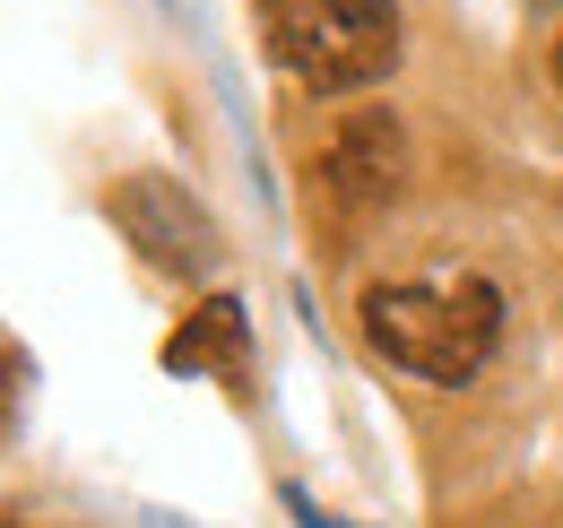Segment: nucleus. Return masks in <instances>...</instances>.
Wrapping results in <instances>:
<instances>
[{
	"mask_svg": "<svg viewBox=\"0 0 563 528\" xmlns=\"http://www.w3.org/2000/svg\"><path fill=\"white\" fill-rule=\"evenodd\" d=\"M355 330H364V346L382 364L460 391V382L486 373V355L503 346V286L494 277H442V286L399 277V286H364Z\"/></svg>",
	"mask_w": 563,
	"mask_h": 528,
	"instance_id": "nucleus-1",
	"label": "nucleus"
},
{
	"mask_svg": "<svg viewBox=\"0 0 563 528\" xmlns=\"http://www.w3.org/2000/svg\"><path fill=\"white\" fill-rule=\"evenodd\" d=\"M261 53L303 96H355L399 69V9L390 0H252Z\"/></svg>",
	"mask_w": 563,
	"mask_h": 528,
	"instance_id": "nucleus-2",
	"label": "nucleus"
},
{
	"mask_svg": "<svg viewBox=\"0 0 563 528\" xmlns=\"http://www.w3.org/2000/svg\"><path fill=\"white\" fill-rule=\"evenodd\" d=\"M113 226L140 243L147 268H165V277H209L217 268V217L200 199L183 191L174 174H131L122 191H113Z\"/></svg>",
	"mask_w": 563,
	"mask_h": 528,
	"instance_id": "nucleus-3",
	"label": "nucleus"
},
{
	"mask_svg": "<svg viewBox=\"0 0 563 528\" xmlns=\"http://www.w3.org/2000/svg\"><path fill=\"white\" fill-rule=\"evenodd\" d=\"M399 165H408V147H399V122H390V113H355V122H339V139L321 147V183L347 199V208H382V199L399 191Z\"/></svg>",
	"mask_w": 563,
	"mask_h": 528,
	"instance_id": "nucleus-4",
	"label": "nucleus"
},
{
	"mask_svg": "<svg viewBox=\"0 0 563 528\" xmlns=\"http://www.w3.org/2000/svg\"><path fill=\"white\" fill-rule=\"evenodd\" d=\"M165 373H217V382H243L252 373V312L234 295H209L183 330L165 338Z\"/></svg>",
	"mask_w": 563,
	"mask_h": 528,
	"instance_id": "nucleus-5",
	"label": "nucleus"
},
{
	"mask_svg": "<svg viewBox=\"0 0 563 528\" xmlns=\"http://www.w3.org/2000/svg\"><path fill=\"white\" fill-rule=\"evenodd\" d=\"M555 87H563V35H555Z\"/></svg>",
	"mask_w": 563,
	"mask_h": 528,
	"instance_id": "nucleus-6",
	"label": "nucleus"
}]
</instances>
